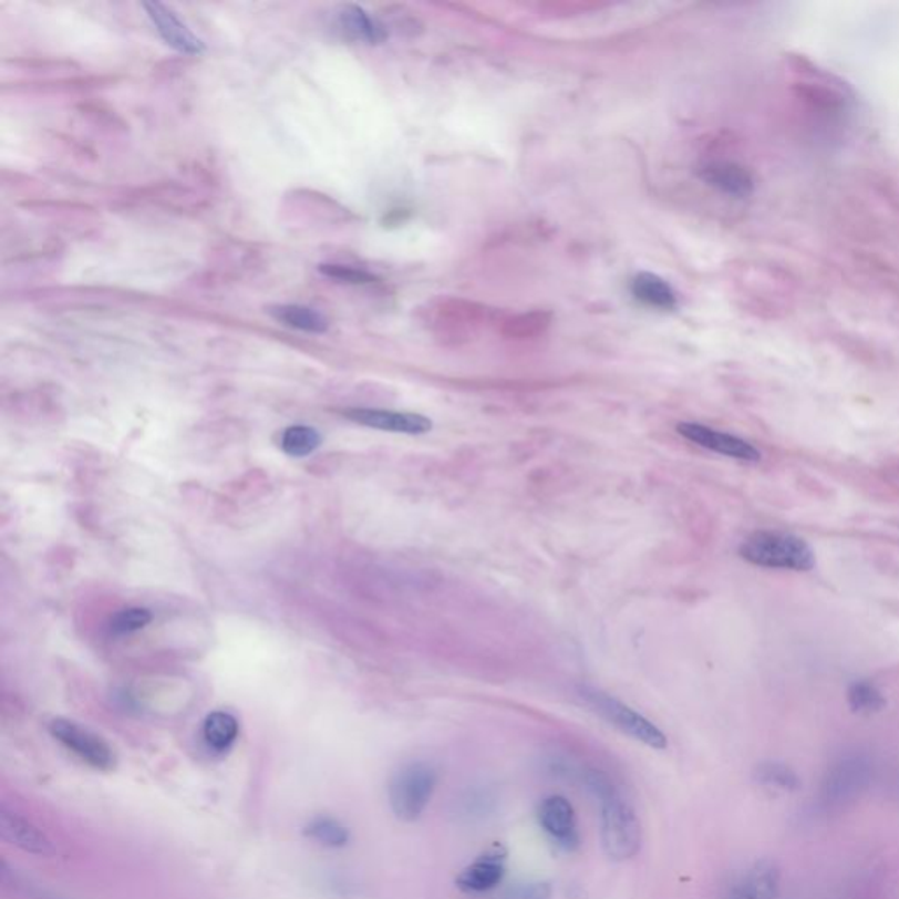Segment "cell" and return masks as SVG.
Returning a JSON list of instances; mask_svg holds the SVG:
<instances>
[{"label":"cell","instance_id":"6da1fadb","mask_svg":"<svg viewBox=\"0 0 899 899\" xmlns=\"http://www.w3.org/2000/svg\"><path fill=\"white\" fill-rule=\"evenodd\" d=\"M740 556L760 568L810 571L815 566L814 551L805 539L778 530L748 536L740 547Z\"/></svg>","mask_w":899,"mask_h":899},{"label":"cell","instance_id":"7a4b0ae2","mask_svg":"<svg viewBox=\"0 0 899 899\" xmlns=\"http://www.w3.org/2000/svg\"><path fill=\"white\" fill-rule=\"evenodd\" d=\"M578 696L592 712L598 713L599 717L632 740L658 751L668 747L666 734L662 733L658 725L608 692L592 685H580Z\"/></svg>","mask_w":899,"mask_h":899},{"label":"cell","instance_id":"3957f363","mask_svg":"<svg viewBox=\"0 0 899 899\" xmlns=\"http://www.w3.org/2000/svg\"><path fill=\"white\" fill-rule=\"evenodd\" d=\"M601 802L602 849L613 861H628L641 847V826L632 806L619 790Z\"/></svg>","mask_w":899,"mask_h":899},{"label":"cell","instance_id":"277c9868","mask_svg":"<svg viewBox=\"0 0 899 899\" xmlns=\"http://www.w3.org/2000/svg\"><path fill=\"white\" fill-rule=\"evenodd\" d=\"M437 785V772L428 763L404 764L389 784V803L395 817L413 823L424 814Z\"/></svg>","mask_w":899,"mask_h":899},{"label":"cell","instance_id":"5b68a950","mask_svg":"<svg viewBox=\"0 0 899 899\" xmlns=\"http://www.w3.org/2000/svg\"><path fill=\"white\" fill-rule=\"evenodd\" d=\"M50 733L68 751L99 772H111L116 766V754L106 740L69 719H53Z\"/></svg>","mask_w":899,"mask_h":899},{"label":"cell","instance_id":"8992f818","mask_svg":"<svg viewBox=\"0 0 899 899\" xmlns=\"http://www.w3.org/2000/svg\"><path fill=\"white\" fill-rule=\"evenodd\" d=\"M676 433L685 437L688 442L701 446V448L710 450L715 454L725 455V457L736 458L743 463H757L761 461V452L755 448L752 443L743 437L734 436V434L722 433L717 428L709 427V425L698 424V422H680L676 425Z\"/></svg>","mask_w":899,"mask_h":899},{"label":"cell","instance_id":"52a82bcc","mask_svg":"<svg viewBox=\"0 0 899 899\" xmlns=\"http://www.w3.org/2000/svg\"><path fill=\"white\" fill-rule=\"evenodd\" d=\"M343 415L355 424L385 431V433L421 436V434L433 431V421L421 413L392 412V410H378V407H350V410H344Z\"/></svg>","mask_w":899,"mask_h":899},{"label":"cell","instance_id":"ba28073f","mask_svg":"<svg viewBox=\"0 0 899 899\" xmlns=\"http://www.w3.org/2000/svg\"><path fill=\"white\" fill-rule=\"evenodd\" d=\"M538 823L548 838L560 849L571 852L580 845L577 814L574 805L562 796H550L539 803Z\"/></svg>","mask_w":899,"mask_h":899},{"label":"cell","instance_id":"9c48e42d","mask_svg":"<svg viewBox=\"0 0 899 899\" xmlns=\"http://www.w3.org/2000/svg\"><path fill=\"white\" fill-rule=\"evenodd\" d=\"M0 836L23 852L38 857L55 856V844L50 836L18 812L0 806Z\"/></svg>","mask_w":899,"mask_h":899},{"label":"cell","instance_id":"30bf717a","mask_svg":"<svg viewBox=\"0 0 899 899\" xmlns=\"http://www.w3.org/2000/svg\"><path fill=\"white\" fill-rule=\"evenodd\" d=\"M143 8L146 9L149 20L153 25L157 27V32L161 38L166 41L169 46L178 50L179 53H187V55H203L206 51V44L203 39L197 38L185 23L179 20L178 14L167 6L161 2H145Z\"/></svg>","mask_w":899,"mask_h":899},{"label":"cell","instance_id":"8fae6325","mask_svg":"<svg viewBox=\"0 0 899 899\" xmlns=\"http://www.w3.org/2000/svg\"><path fill=\"white\" fill-rule=\"evenodd\" d=\"M781 874L772 861H760L740 874L727 887L725 899H776Z\"/></svg>","mask_w":899,"mask_h":899},{"label":"cell","instance_id":"7c38bea8","mask_svg":"<svg viewBox=\"0 0 899 899\" xmlns=\"http://www.w3.org/2000/svg\"><path fill=\"white\" fill-rule=\"evenodd\" d=\"M698 175L710 187L717 188L725 196L745 199L754 192V178L745 167L736 162L712 161L706 162L698 170Z\"/></svg>","mask_w":899,"mask_h":899},{"label":"cell","instance_id":"4fadbf2b","mask_svg":"<svg viewBox=\"0 0 899 899\" xmlns=\"http://www.w3.org/2000/svg\"><path fill=\"white\" fill-rule=\"evenodd\" d=\"M506 871V857L500 852H488L478 857L475 862L457 877V886L466 892L493 891L503 882Z\"/></svg>","mask_w":899,"mask_h":899},{"label":"cell","instance_id":"5bb4252c","mask_svg":"<svg viewBox=\"0 0 899 899\" xmlns=\"http://www.w3.org/2000/svg\"><path fill=\"white\" fill-rule=\"evenodd\" d=\"M338 25L341 27L343 34L362 43L382 44L389 38L385 25L378 22L376 18L371 17L361 6H341L338 11Z\"/></svg>","mask_w":899,"mask_h":899},{"label":"cell","instance_id":"9a60e30c","mask_svg":"<svg viewBox=\"0 0 899 899\" xmlns=\"http://www.w3.org/2000/svg\"><path fill=\"white\" fill-rule=\"evenodd\" d=\"M631 292L634 299L643 302V304L652 306L662 311H671L676 308V292L668 281L659 278L658 275L652 272H640V275L632 278Z\"/></svg>","mask_w":899,"mask_h":899},{"label":"cell","instance_id":"2e32d148","mask_svg":"<svg viewBox=\"0 0 899 899\" xmlns=\"http://www.w3.org/2000/svg\"><path fill=\"white\" fill-rule=\"evenodd\" d=\"M482 308L463 299H443L436 306V327L442 331H469L482 319Z\"/></svg>","mask_w":899,"mask_h":899},{"label":"cell","instance_id":"e0dca14e","mask_svg":"<svg viewBox=\"0 0 899 899\" xmlns=\"http://www.w3.org/2000/svg\"><path fill=\"white\" fill-rule=\"evenodd\" d=\"M278 322L298 329V331L310 332V334H323L329 331V320L320 311L301 304L275 306L269 310Z\"/></svg>","mask_w":899,"mask_h":899},{"label":"cell","instance_id":"ac0fdd59","mask_svg":"<svg viewBox=\"0 0 899 899\" xmlns=\"http://www.w3.org/2000/svg\"><path fill=\"white\" fill-rule=\"evenodd\" d=\"M239 736V722L229 712L209 713L203 724V738L211 751L225 752Z\"/></svg>","mask_w":899,"mask_h":899},{"label":"cell","instance_id":"d6986e66","mask_svg":"<svg viewBox=\"0 0 899 899\" xmlns=\"http://www.w3.org/2000/svg\"><path fill=\"white\" fill-rule=\"evenodd\" d=\"M866 775V766L861 760L850 757V760L841 761L836 766L835 772L829 773L827 776V796H835L841 798L845 794L854 793L857 784Z\"/></svg>","mask_w":899,"mask_h":899},{"label":"cell","instance_id":"ffe728a7","mask_svg":"<svg viewBox=\"0 0 899 899\" xmlns=\"http://www.w3.org/2000/svg\"><path fill=\"white\" fill-rule=\"evenodd\" d=\"M322 445V434L310 425H290L281 434V450L290 457H308Z\"/></svg>","mask_w":899,"mask_h":899},{"label":"cell","instance_id":"44dd1931","mask_svg":"<svg viewBox=\"0 0 899 899\" xmlns=\"http://www.w3.org/2000/svg\"><path fill=\"white\" fill-rule=\"evenodd\" d=\"M306 835L310 836L311 840L317 844L323 845L327 849H341L344 845H349L350 831L349 827L343 826L340 820L332 819V817H314L313 820L306 826Z\"/></svg>","mask_w":899,"mask_h":899},{"label":"cell","instance_id":"7402d4cb","mask_svg":"<svg viewBox=\"0 0 899 899\" xmlns=\"http://www.w3.org/2000/svg\"><path fill=\"white\" fill-rule=\"evenodd\" d=\"M551 314L548 311H529V313L515 314L506 320L503 326V334L515 340H526L535 335L544 334L550 327Z\"/></svg>","mask_w":899,"mask_h":899},{"label":"cell","instance_id":"603a6c76","mask_svg":"<svg viewBox=\"0 0 899 899\" xmlns=\"http://www.w3.org/2000/svg\"><path fill=\"white\" fill-rule=\"evenodd\" d=\"M847 700H849L852 712L861 713V715H871L886 706V698L882 696V692L878 691L877 685L868 680L854 682L847 691Z\"/></svg>","mask_w":899,"mask_h":899},{"label":"cell","instance_id":"cb8c5ba5","mask_svg":"<svg viewBox=\"0 0 899 899\" xmlns=\"http://www.w3.org/2000/svg\"><path fill=\"white\" fill-rule=\"evenodd\" d=\"M0 877L8 891L13 892L17 898L22 899H60L59 896L48 891L44 887L30 882V878L23 877L17 870H11L6 862L0 868Z\"/></svg>","mask_w":899,"mask_h":899},{"label":"cell","instance_id":"d4e9b609","mask_svg":"<svg viewBox=\"0 0 899 899\" xmlns=\"http://www.w3.org/2000/svg\"><path fill=\"white\" fill-rule=\"evenodd\" d=\"M757 781L775 789L794 790L799 787V778L789 766L781 763H764L757 769Z\"/></svg>","mask_w":899,"mask_h":899},{"label":"cell","instance_id":"484cf974","mask_svg":"<svg viewBox=\"0 0 899 899\" xmlns=\"http://www.w3.org/2000/svg\"><path fill=\"white\" fill-rule=\"evenodd\" d=\"M152 611L146 608H125L111 619L110 628L115 634H132L152 622Z\"/></svg>","mask_w":899,"mask_h":899},{"label":"cell","instance_id":"4316f807","mask_svg":"<svg viewBox=\"0 0 899 899\" xmlns=\"http://www.w3.org/2000/svg\"><path fill=\"white\" fill-rule=\"evenodd\" d=\"M320 272L329 276L332 280L343 281V283L365 285L374 283V278L371 272L362 271V269L350 268V266H335V264H323L320 266Z\"/></svg>","mask_w":899,"mask_h":899},{"label":"cell","instance_id":"83f0119b","mask_svg":"<svg viewBox=\"0 0 899 899\" xmlns=\"http://www.w3.org/2000/svg\"><path fill=\"white\" fill-rule=\"evenodd\" d=\"M551 887L547 882H524L509 886L500 899H550Z\"/></svg>","mask_w":899,"mask_h":899}]
</instances>
